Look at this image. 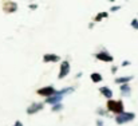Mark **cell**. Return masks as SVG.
Returning a JSON list of instances; mask_svg holds the SVG:
<instances>
[{
  "instance_id": "cell-1",
  "label": "cell",
  "mask_w": 138,
  "mask_h": 126,
  "mask_svg": "<svg viewBox=\"0 0 138 126\" xmlns=\"http://www.w3.org/2000/svg\"><path fill=\"white\" fill-rule=\"evenodd\" d=\"M107 109L113 113H118V115L122 114L123 111V103L121 101H109L107 102Z\"/></svg>"
},
{
  "instance_id": "cell-2",
  "label": "cell",
  "mask_w": 138,
  "mask_h": 126,
  "mask_svg": "<svg viewBox=\"0 0 138 126\" xmlns=\"http://www.w3.org/2000/svg\"><path fill=\"white\" fill-rule=\"evenodd\" d=\"M38 94L51 98V97H54L56 94V91H55V88L52 86H47V87H43V88H39V90H38Z\"/></svg>"
},
{
  "instance_id": "cell-3",
  "label": "cell",
  "mask_w": 138,
  "mask_h": 126,
  "mask_svg": "<svg viewBox=\"0 0 138 126\" xmlns=\"http://www.w3.org/2000/svg\"><path fill=\"white\" fill-rule=\"evenodd\" d=\"M70 73V63L68 62H62L60 64V74H59V78H64L67 74Z\"/></svg>"
},
{
  "instance_id": "cell-4",
  "label": "cell",
  "mask_w": 138,
  "mask_h": 126,
  "mask_svg": "<svg viewBox=\"0 0 138 126\" xmlns=\"http://www.w3.org/2000/svg\"><path fill=\"white\" fill-rule=\"evenodd\" d=\"M133 114H129V113H122V114H119L115 118V121H117V123H123V122H126V121H130V119H133Z\"/></svg>"
},
{
  "instance_id": "cell-5",
  "label": "cell",
  "mask_w": 138,
  "mask_h": 126,
  "mask_svg": "<svg viewBox=\"0 0 138 126\" xmlns=\"http://www.w3.org/2000/svg\"><path fill=\"white\" fill-rule=\"evenodd\" d=\"M16 3H13V2H7V3H4L3 4V10L6 11V12H15L16 11Z\"/></svg>"
},
{
  "instance_id": "cell-6",
  "label": "cell",
  "mask_w": 138,
  "mask_h": 126,
  "mask_svg": "<svg viewBox=\"0 0 138 126\" xmlns=\"http://www.w3.org/2000/svg\"><path fill=\"white\" fill-rule=\"evenodd\" d=\"M95 58L101 59L103 62H113V57L109 55L107 52H98V54H95Z\"/></svg>"
},
{
  "instance_id": "cell-7",
  "label": "cell",
  "mask_w": 138,
  "mask_h": 126,
  "mask_svg": "<svg viewBox=\"0 0 138 126\" xmlns=\"http://www.w3.org/2000/svg\"><path fill=\"white\" fill-rule=\"evenodd\" d=\"M42 109H43V105L42 103H34V105H31V107L27 109V113L28 114H34V113H36V111H39Z\"/></svg>"
},
{
  "instance_id": "cell-8",
  "label": "cell",
  "mask_w": 138,
  "mask_h": 126,
  "mask_svg": "<svg viewBox=\"0 0 138 126\" xmlns=\"http://www.w3.org/2000/svg\"><path fill=\"white\" fill-rule=\"evenodd\" d=\"M43 60L44 62H58L59 57L58 55H54V54H47V55L43 57Z\"/></svg>"
},
{
  "instance_id": "cell-9",
  "label": "cell",
  "mask_w": 138,
  "mask_h": 126,
  "mask_svg": "<svg viewBox=\"0 0 138 126\" xmlns=\"http://www.w3.org/2000/svg\"><path fill=\"white\" fill-rule=\"evenodd\" d=\"M99 91H101L106 98H111V97H113V91H111L109 87H101V88H99Z\"/></svg>"
},
{
  "instance_id": "cell-10",
  "label": "cell",
  "mask_w": 138,
  "mask_h": 126,
  "mask_svg": "<svg viewBox=\"0 0 138 126\" xmlns=\"http://www.w3.org/2000/svg\"><path fill=\"white\" fill-rule=\"evenodd\" d=\"M62 99V95H54V97H51V98H47V102H48V103H55L56 105V102H59Z\"/></svg>"
},
{
  "instance_id": "cell-11",
  "label": "cell",
  "mask_w": 138,
  "mask_h": 126,
  "mask_svg": "<svg viewBox=\"0 0 138 126\" xmlns=\"http://www.w3.org/2000/svg\"><path fill=\"white\" fill-rule=\"evenodd\" d=\"M91 81L95 82V83L101 82L102 81V75L101 74H98V73H94V74H91Z\"/></svg>"
},
{
  "instance_id": "cell-12",
  "label": "cell",
  "mask_w": 138,
  "mask_h": 126,
  "mask_svg": "<svg viewBox=\"0 0 138 126\" xmlns=\"http://www.w3.org/2000/svg\"><path fill=\"white\" fill-rule=\"evenodd\" d=\"M102 17H107V13H106V12H103V13H99V15H98L97 17H95V22H99V20L102 19Z\"/></svg>"
},
{
  "instance_id": "cell-13",
  "label": "cell",
  "mask_w": 138,
  "mask_h": 126,
  "mask_svg": "<svg viewBox=\"0 0 138 126\" xmlns=\"http://www.w3.org/2000/svg\"><path fill=\"white\" fill-rule=\"evenodd\" d=\"M129 79H130V78H117L115 82H117V83H123V82H127Z\"/></svg>"
},
{
  "instance_id": "cell-14",
  "label": "cell",
  "mask_w": 138,
  "mask_h": 126,
  "mask_svg": "<svg viewBox=\"0 0 138 126\" xmlns=\"http://www.w3.org/2000/svg\"><path fill=\"white\" fill-rule=\"evenodd\" d=\"M121 91H123V93H129V86H127V85L121 86Z\"/></svg>"
},
{
  "instance_id": "cell-15",
  "label": "cell",
  "mask_w": 138,
  "mask_h": 126,
  "mask_svg": "<svg viewBox=\"0 0 138 126\" xmlns=\"http://www.w3.org/2000/svg\"><path fill=\"white\" fill-rule=\"evenodd\" d=\"M62 109V105H54V107H52V110H54V111H56V110H60Z\"/></svg>"
},
{
  "instance_id": "cell-16",
  "label": "cell",
  "mask_w": 138,
  "mask_h": 126,
  "mask_svg": "<svg viewBox=\"0 0 138 126\" xmlns=\"http://www.w3.org/2000/svg\"><path fill=\"white\" fill-rule=\"evenodd\" d=\"M15 126H22V123H20V122H16V125H15Z\"/></svg>"
}]
</instances>
